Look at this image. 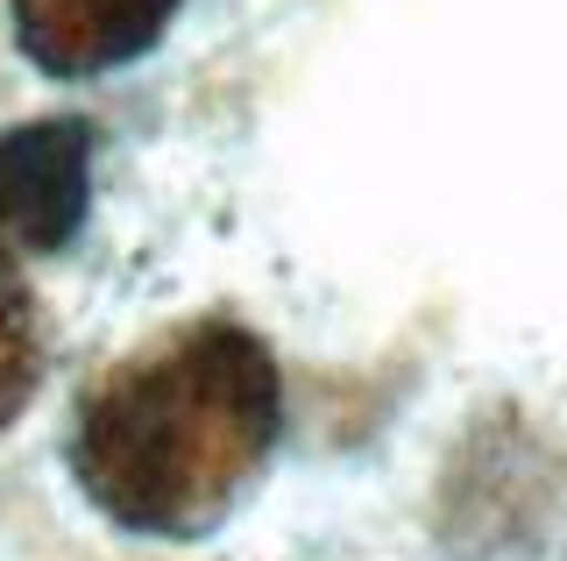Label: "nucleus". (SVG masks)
<instances>
[{
  "mask_svg": "<svg viewBox=\"0 0 567 561\" xmlns=\"http://www.w3.org/2000/svg\"><path fill=\"white\" fill-rule=\"evenodd\" d=\"M277 363L235 320H192L114 363L79 406L71 477L128 533L192 540L262 477L277 448Z\"/></svg>",
  "mask_w": 567,
  "mask_h": 561,
  "instance_id": "obj_1",
  "label": "nucleus"
},
{
  "mask_svg": "<svg viewBox=\"0 0 567 561\" xmlns=\"http://www.w3.org/2000/svg\"><path fill=\"white\" fill-rule=\"evenodd\" d=\"M93 206V129L85 121H29L0 135V277L64 249Z\"/></svg>",
  "mask_w": 567,
  "mask_h": 561,
  "instance_id": "obj_2",
  "label": "nucleus"
},
{
  "mask_svg": "<svg viewBox=\"0 0 567 561\" xmlns=\"http://www.w3.org/2000/svg\"><path fill=\"white\" fill-rule=\"evenodd\" d=\"M177 0H14V37L50 79H100L135 64L171 29Z\"/></svg>",
  "mask_w": 567,
  "mask_h": 561,
  "instance_id": "obj_3",
  "label": "nucleus"
},
{
  "mask_svg": "<svg viewBox=\"0 0 567 561\" xmlns=\"http://www.w3.org/2000/svg\"><path fill=\"white\" fill-rule=\"evenodd\" d=\"M35 384H43V313L29 292L0 285V427L22 419Z\"/></svg>",
  "mask_w": 567,
  "mask_h": 561,
  "instance_id": "obj_4",
  "label": "nucleus"
}]
</instances>
